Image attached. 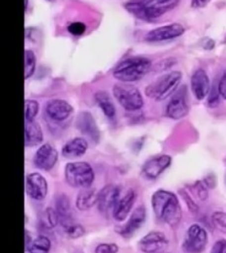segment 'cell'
<instances>
[{
  "mask_svg": "<svg viewBox=\"0 0 226 253\" xmlns=\"http://www.w3.org/2000/svg\"><path fill=\"white\" fill-rule=\"evenodd\" d=\"M152 207L157 218L171 227H176L182 218V210L177 196L168 190H157L152 196Z\"/></svg>",
  "mask_w": 226,
  "mask_h": 253,
  "instance_id": "cell-1",
  "label": "cell"
},
{
  "mask_svg": "<svg viewBox=\"0 0 226 253\" xmlns=\"http://www.w3.org/2000/svg\"><path fill=\"white\" fill-rule=\"evenodd\" d=\"M151 69V61L145 57H130L117 65L113 77L122 83H134L142 79Z\"/></svg>",
  "mask_w": 226,
  "mask_h": 253,
  "instance_id": "cell-2",
  "label": "cell"
},
{
  "mask_svg": "<svg viewBox=\"0 0 226 253\" xmlns=\"http://www.w3.org/2000/svg\"><path fill=\"white\" fill-rule=\"evenodd\" d=\"M182 81V73L173 71L162 78L156 83L149 85L146 89V95L156 101H164L174 94Z\"/></svg>",
  "mask_w": 226,
  "mask_h": 253,
  "instance_id": "cell-3",
  "label": "cell"
},
{
  "mask_svg": "<svg viewBox=\"0 0 226 253\" xmlns=\"http://www.w3.org/2000/svg\"><path fill=\"white\" fill-rule=\"evenodd\" d=\"M65 178L71 187L87 189L92 185L95 179V174L89 164L76 162L66 165Z\"/></svg>",
  "mask_w": 226,
  "mask_h": 253,
  "instance_id": "cell-4",
  "label": "cell"
},
{
  "mask_svg": "<svg viewBox=\"0 0 226 253\" xmlns=\"http://www.w3.org/2000/svg\"><path fill=\"white\" fill-rule=\"evenodd\" d=\"M161 4L157 3L156 0H139V1H131L125 5V8L136 18L150 21L156 18L161 17L169 10L172 5L169 6H160Z\"/></svg>",
  "mask_w": 226,
  "mask_h": 253,
  "instance_id": "cell-5",
  "label": "cell"
},
{
  "mask_svg": "<svg viewBox=\"0 0 226 253\" xmlns=\"http://www.w3.org/2000/svg\"><path fill=\"white\" fill-rule=\"evenodd\" d=\"M112 91L118 103L128 111H135L143 106L141 93L133 85L116 84Z\"/></svg>",
  "mask_w": 226,
  "mask_h": 253,
  "instance_id": "cell-6",
  "label": "cell"
},
{
  "mask_svg": "<svg viewBox=\"0 0 226 253\" xmlns=\"http://www.w3.org/2000/svg\"><path fill=\"white\" fill-rule=\"evenodd\" d=\"M208 244V234L205 229L198 225L192 224L185 233L183 242V250L186 253H201Z\"/></svg>",
  "mask_w": 226,
  "mask_h": 253,
  "instance_id": "cell-7",
  "label": "cell"
},
{
  "mask_svg": "<svg viewBox=\"0 0 226 253\" xmlns=\"http://www.w3.org/2000/svg\"><path fill=\"white\" fill-rule=\"evenodd\" d=\"M185 32V27L179 23H171L150 30L144 40L147 42H162L180 37Z\"/></svg>",
  "mask_w": 226,
  "mask_h": 253,
  "instance_id": "cell-8",
  "label": "cell"
},
{
  "mask_svg": "<svg viewBox=\"0 0 226 253\" xmlns=\"http://www.w3.org/2000/svg\"><path fill=\"white\" fill-rule=\"evenodd\" d=\"M188 111L189 106L187 104L185 87H182L169 101L166 106V115L171 119L178 120L186 116Z\"/></svg>",
  "mask_w": 226,
  "mask_h": 253,
  "instance_id": "cell-9",
  "label": "cell"
},
{
  "mask_svg": "<svg viewBox=\"0 0 226 253\" xmlns=\"http://www.w3.org/2000/svg\"><path fill=\"white\" fill-rule=\"evenodd\" d=\"M25 189L28 196L32 199L41 201L44 200L47 193L46 180L39 173H31L26 177Z\"/></svg>",
  "mask_w": 226,
  "mask_h": 253,
  "instance_id": "cell-10",
  "label": "cell"
},
{
  "mask_svg": "<svg viewBox=\"0 0 226 253\" xmlns=\"http://www.w3.org/2000/svg\"><path fill=\"white\" fill-rule=\"evenodd\" d=\"M168 241L165 234L153 231L145 235L138 243V248L143 253H158L165 250Z\"/></svg>",
  "mask_w": 226,
  "mask_h": 253,
  "instance_id": "cell-11",
  "label": "cell"
},
{
  "mask_svg": "<svg viewBox=\"0 0 226 253\" xmlns=\"http://www.w3.org/2000/svg\"><path fill=\"white\" fill-rule=\"evenodd\" d=\"M120 199V190L114 185H107L98 192V207L103 213L113 211Z\"/></svg>",
  "mask_w": 226,
  "mask_h": 253,
  "instance_id": "cell-12",
  "label": "cell"
},
{
  "mask_svg": "<svg viewBox=\"0 0 226 253\" xmlns=\"http://www.w3.org/2000/svg\"><path fill=\"white\" fill-rule=\"evenodd\" d=\"M171 157L167 155L156 156L144 164L142 173L148 179H157L171 165Z\"/></svg>",
  "mask_w": 226,
  "mask_h": 253,
  "instance_id": "cell-13",
  "label": "cell"
},
{
  "mask_svg": "<svg viewBox=\"0 0 226 253\" xmlns=\"http://www.w3.org/2000/svg\"><path fill=\"white\" fill-rule=\"evenodd\" d=\"M58 159L57 151L50 144H44L38 149L34 157V164L42 170H50L52 169Z\"/></svg>",
  "mask_w": 226,
  "mask_h": 253,
  "instance_id": "cell-14",
  "label": "cell"
},
{
  "mask_svg": "<svg viewBox=\"0 0 226 253\" xmlns=\"http://www.w3.org/2000/svg\"><path fill=\"white\" fill-rule=\"evenodd\" d=\"M191 91L195 98L199 101L204 100L211 91L210 80L204 70H197L190 79Z\"/></svg>",
  "mask_w": 226,
  "mask_h": 253,
  "instance_id": "cell-15",
  "label": "cell"
},
{
  "mask_svg": "<svg viewBox=\"0 0 226 253\" xmlns=\"http://www.w3.org/2000/svg\"><path fill=\"white\" fill-rule=\"evenodd\" d=\"M77 127L84 135L88 136L95 143L99 142L100 131L93 116L86 111L81 112L77 118Z\"/></svg>",
  "mask_w": 226,
  "mask_h": 253,
  "instance_id": "cell-16",
  "label": "cell"
},
{
  "mask_svg": "<svg viewBox=\"0 0 226 253\" xmlns=\"http://www.w3.org/2000/svg\"><path fill=\"white\" fill-rule=\"evenodd\" d=\"M46 114L54 121H64L73 112V107L64 100H52L45 107Z\"/></svg>",
  "mask_w": 226,
  "mask_h": 253,
  "instance_id": "cell-17",
  "label": "cell"
},
{
  "mask_svg": "<svg viewBox=\"0 0 226 253\" xmlns=\"http://www.w3.org/2000/svg\"><path fill=\"white\" fill-rule=\"evenodd\" d=\"M136 194L133 190L128 191L122 198H120L116 204V206L113 209V217L118 221L125 220L131 210L133 209V206L136 202Z\"/></svg>",
  "mask_w": 226,
  "mask_h": 253,
  "instance_id": "cell-18",
  "label": "cell"
},
{
  "mask_svg": "<svg viewBox=\"0 0 226 253\" xmlns=\"http://www.w3.org/2000/svg\"><path fill=\"white\" fill-rule=\"evenodd\" d=\"M146 218V210L143 206L137 207L134 212L132 213L129 221L120 230V234L125 238H130L136 230H138L144 222Z\"/></svg>",
  "mask_w": 226,
  "mask_h": 253,
  "instance_id": "cell-19",
  "label": "cell"
},
{
  "mask_svg": "<svg viewBox=\"0 0 226 253\" xmlns=\"http://www.w3.org/2000/svg\"><path fill=\"white\" fill-rule=\"evenodd\" d=\"M43 142V131L40 125L33 121H25L24 143L26 147H33Z\"/></svg>",
  "mask_w": 226,
  "mask_h": 253,
  "instance_id": "cell-20",
  "label": "cell"
},
{
  "mask_svg": "<svg viewBox=\"0 0 226 253\" xmlns=\"http://www.w3.org/2000/svg\"><path fill=\"white\" fill-rule=\"evenodd\" d=\"M56 211L58 214L59 222L61 224L63 229H66L70 225L74 224L72 218V210L71 204L68 197L64 194H61L56 199Z\"/></svg>",
  "mask_w": 226,
  "mask_h": 253,
  "instance_id": "cell-21",
  "label": "cell"
},
{
  "mask_svg": "<svg viewBox=\"0 0 226 253\" xmlns=\"http://www.w3.org/2000/svg\"><path fill=\"white\" fill-rule=\"evenodd\" d=\"M88 148L87 141L83 137H77L67 142L62 148V155L68 159L82 157Z\"/></svg>",
  "mask_w": 226,
  "mask_h": 253,
  "instance_id": "cell-22",
  "label": "cell"
},
{
  "mask_svg": "<svg viewBox=\"0 0 226 253\" xmlns=\"http://www.w3.org/2000/svg\"><path fill=\"white\" fill-rule=\"evenodd\" d=\"M98 201V192L94 189H84L82 190L77 198L76 205L81 211H87L92 208Z\"/></svg>",
  "mask_w": 226,
  "mask_h": 253,
  "instance_id": "cell-23",
  "label": "cell"
},
{
  "mask_svg": "<svg viewBox=\"0 0 226 253\" xmlns=\"http://www.w3.org/2000/svg\"><path fill=\"white\" fill-rule=\"evenodd\" d=\"M95 100L98 106L103 110L104 115L108 118H112L115 115V106L113 105L111 98L104 91H98L95 94Z\"/></svg>",
  "mask_w": 226,
  "mask_h": 253,
  "instance_id": "cell-24",
  "label": "cell"
},
{
  "mask_svg": "<svg viewBox=\"0 0 226 253\" xmlns=\"http://www.w3.org/2000/svg\"><path fill=\"white\" fill-rule=\"evenodd\" d=\"M51 248V244L48 238L39 236L31 242L27 251L29 253H48Z\"/></svg>",
  "mask_w": 226,
  "mask_h": 253,
  "instance_id": "cell-25",
  "label": "cell"
},
{
  "mask_svg": "<svg viewBox=\"0 0 226 253\" xmlns=\"http://www.w3.org/2000/svg\"><path fill=\"white\" fill-rule=\"evenodd\" d=\"M36 57L32 50H25L24 52V79H29L35 72Z\"/></svg>",
  "mask_w": 226,
  "mask_h": 253,
  "instance_id": "cell-26",
  "label": "cell"
},
{
  "mask_svg": "<svg viewBox=\"0 0 226 253\" xmlns=\"http://www.w3.org/2000/svg\"><path fill=\"white\" fill-rule=\"evenodd\" d=\"M39 111V104L34 100L25 101L24 106V117L25 121H33Z\"/></svg>",
  "mask_w": 226,
  "mask_h": 253,
  "instance_id": "cell-27",
  "label": "cell"
},
{
  "mask_svg": "<svg viewBox=\"0 0 226 253\" xmlns=\"http://www.w3.org/2000/svg\"><path fill=\"white\" fill-rule=\"evenodd\" d=\"M64 230L66 234L72 239H78L80 237H83V235L84 234V229H83V226H81L79 224H75V223L70 225L69 227H67Z\"/></svg>",
  "mask_w": 226,
  "mask_h": 253,
  "instance_id": "cell-28",
  "label": "cell"
},
{
  "mask_svg": "<svg viewBox=\"0 0 226 253\" xmlns=\"http://www.w3.org/2000/svg\"><path fill=\"white\" fill-rule=\"evenodd\" d=\"M86 30V26L83 22H72L71 24L68 25V31L75 35V36H80L83 35V33Z\"/></svg>",
  "mask_w": 226,
  "mask_h": 253,
  "instance_id": "cell-29",
  "label": "cell"
},
{
  "mask_svg": "<svg viewBox=\"0 0 226 253\" xmlns=\"http://www.w3.org/2000/svg\"><path fill=\"white\" fill-rule=\"evenodd\" d=\"M214 222L219 228L226 233V213L222 211H217L212 216Z\"/></svg>",
  "mask_w": 226,
  "mask_h": 253,
  "instance_id": "cell-30",
  "label": "cell"
},
{
  "mask_svg": "<svg viewBox=\"0 0 226 253\" xmlns=\"http://www.w3.org/2000/svg\"><path fill=\"white\" fill-rule=\"evenodd\" d=\"M193 188H194L195 192H196V194H197V196L199 197L200 200L203 201V200H206L208 198L209 191H208V187L206 186L204 182H201V181L196 182Z\"/></svg>",
  "mask_w": 226,
  "mask_h": 253,
  "instance_id": "cell-31",
  "label": "cell"
},
{
  "mask_svg": "<svg viewBox=\"0 0 226 253\" xmlns=\"http://www.w3.org/2000/svg\"><path fill=\"white\" fill-rule=\"evenodd\" d=\"M45 219H46V222H47L49 227H54L58 223V221H59L57 211L53 210V209H51V208L46 209V211H45Z\"/></svg>",
  "mask_w": 226,
  "mask_h": 253,
  "instance_id": "cell-32",
  "label": "cell"
},
{
  "mask_svg": "<svg viewBox=\"0 0 226 253\" xmlns=\"http://www.w3.org/2000/svg\"><path fill=\"white\" fill-rule=\"evenodd\" d=\"M119 249L115 244H100L96 248L95 253H117Z\"/></svg>",
  "mask_w": 226,
  "mask_h": 253,
  "instance_id": "cell-33",
  "label": "cell"
},
{
  "mask_svg": "<svg viewBox=\"0 0 226 253\" xmlns=\"http://www.w3.org/2000/svg\"><path fill=\"white\" fill-rule=\"evenodd\" d=\"M219 96L220 95V92H219V87L218 89H212L209 93V99H208V104L209 106H212V107H215L217 106V105L219 104Z\"/></svg>",
  "mask_w": 226,
  "mask_h": 253,
  "instance_id": "cell-34",
  "label": "cell"
},
{
  "mask_svg": "<svg viewBox=\"0 0 226 253\" xmlns=\"http://www.w3.org/2000/svg\"><path fill=\"white\" fill-rule=\"evenodd\" d=\"M211 253H226V240H219L213 246Z\"/></svg>",
  "mask_w": 226,
  "mask_h": 253,
  "instance_id": "cell-35",
  "label": "cell"
},
{
  "mask_svg": "<svg viewBox=\"0 0 226 253\" xmlns=\"http://www.w3.org/2000/svg\"><path fill=\"white\" fill-rule=\"evenodd\" d=\"M181 194L183 195V197H184V199H185V202H186V205H187L189 211H192V212H196L197 210H198V207H197L196 204L189 198L188 194L185 193V191H181Z\"/></svg>",
  "mask_w": 226,
  "mask_h": 253,
  "instance_id": "cell-36",
  "label": "cell"
},
{
  "mask_svg": "<svg viewBox=\"0 0 226 253\" xmlns=\"http://www.w3.org/2000/svg\"><path fill=\"white\" fill-rule=\"evenodd\" d=\"M219 92L220 95L226 100V71L219 84Z\"/></svg>",
  "mask_w": 226,
  "mask_h": 253,
  "instance_id": "cell-37",
  "label": "cell"
},
{
  "mask_svg": "<svg viewBox=\"0 0 226 253\" xmlns=\"http://www.w3.org/2000/svg\"><path fill=\"white\" fill-rule=\"evenodd\" d=\"M204 183H205L206 186H207L208 188H210V189L214 188V187L216 186V183H217V181H216V177H215V176H213V175L208 176V177L206 178Z\"/></svg>",
  "mask_w": 226,
  "mask_h": 253,
  "instance_id": "cell-38",
  "label": "cell"
},
{
  "mask_svg": "<svg viewBox=\"0 0 226 253\" xmlns=\"http://www.w3.org/2000/svg\"><path fill=\"white\" fill-rule=\"evenodd\" d=\"M208 2L209 0H191V6L193 8H203Z\"/></svg>",
  "mask_w": 226,
  "mask_h": 253,
  "instance_id": "cell-39",
  "label": "cell"
},
{
  "mask_svg": "<svg viewBox=\"0 0 226 253\" xmlns=\"http://www.w3.org/2000/svg\"><path fill=\"white\" fill-rule=\"evenodd\" d=\"M156 1H157V3H159V4L163 5V4H165V3L168 2V1H170V0H156Z\"/></svg>",
  "mask_w": 226,
  "mask_h": 253,
  "instance_id": "cell-40",
  "label": "cell"
},
{
  "mask_svg": "<svg viewBox=\"0 0 226 253\" xmlns=\"http://www.w3.org/2000/svg\"><path fill=\"white\" fill-rule=\"evenodd\" d=\"M27 1H28V0H25V10L27 9Z\"/></svg>",
  "mask_w": 226,
  "mask_h": 253,
  "instance_id": "cell-41",
  "label": "cell"
},
{
  "mask_svg": "<svg viewBox=\"0 0 226 253\" xmlns=\"http://www.w3.org/2000/svg\"><path fill=\"white\" fill-rule=\"evenodd\" d=\"M47 1H53V0H47Z\"/></svg>",
  "mask_w": 226,
  "mask_h": 253,
  "instance_id": "cell-42",
  "label": "cell"
}]
</instances>
